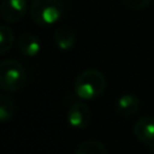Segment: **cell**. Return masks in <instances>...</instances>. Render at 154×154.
Here are the masks:
<instances>
[{
	"mask_svg": "<svg viewBox=\"0 0 154 154\" xmlns=\"http://www.w3.org/2000/svg\"><path fill=\"white\" fill-rule=\"evenodd\" d=\"M13 30L6 24L0 25V54H5L7 51H10L13 45Z\"/></svg>",
	"mask_w": 154,
	"mask_h": 154,
	"instance_id": "cell-12",
	"label": "cell"
},
{
	"mask_svg": "<svg viewBox=\"0 0 154 154\" xmlns=\"http://www.w3.org/2000/svg\"><path fill=\"white\" fill-rule=\"evenodd\" d=\"M150 154H154V146L150 148Z\"/></svg>",
	"mask_w": 154,
	"mask_h": 154,
	"instance_id": "cell-14",
	"label": "cell"
},
{
	"mask_svg": "<svg viewBox=\"0 0 154 154\" xmlns=\"http://www.w3.org/2000/svg\"><path fill=\"white\" fill-rule=\"evenodd\" d=\"M18 49L25 57H35L38 54L41 46L40 40L31 32H24L19 36L18 40Z\"/></svg>",
	"mask_w": 154,
	"mask_h": 154,
	"instance_id": "cell-8",
	"label": "cell"
},
{
	"mask_svg": "<svg viewBox=\"0 0 154 154\" xmlns=\"http://www.w3.org/2000/svg\"><path fill=\"white\" fill-rule=\"evenodd\" d=\"M107 87L106 77L99 70L82 71L75 79L73 89L81 100H94L103 94Z\"/></svg>",
	"mask_w": 154,
	"mask_h": 154,
	"instance_id": "cell-1",
	"label": "cell"
},
{
	"mask_svg": "<svg viewBox=\"0 0 154 154\" xmlns=\"http://www.w3.org/2000/svg\"><path fill=\"white\" fill-rule=\"evenodd\" d=\"M75 154H107V149L97 140H87L76 148Z\"/></svg>",
	"mask_w": 154,
	"mask_h": 154,
	"instance_id": "cell-10",
	"label": "cell"
},
{
	"mask_svg": "<svg viewBox=\"0 0 154 154\" xmlns=\"http://www.w3.org/2000/svg\"><path fill=\"white\" fill-rule=\"evenodd\" d=\"M14 112H16V106L13 100L7 95L1 94L0 95V120L2 123L10 122L14 116Z\"/></svg>",
	"mask_w": 154,
	"mask_h": 154,
	"instance_id": "cell-11",
	"label": "cell"
},
{
	"mask_svg": "<svg viewBox=\"0 0 154 154\" xmlns=\"http://www.w3.org/2000/svg\"><path fill=\"white\" fill-rule=\"evenodd\" d=\"M28 79L25 67L14 59H6L0 64V87L5 91L22 89Z\"/></svg>",
	"mask_w": 154,
	"mask_h": 154,
	"instance_id": "cell-3",
	"label": "cell"
},
{
	"mask_svg": "<svg viewBox=\"0 0 154 154\" xmlns=\"http://www.w3.org/2000/svg\"><path fill=\"white\" fill-rule=\"evenodd\" d=\"M28 10L26 0H2L0 5L1 18L7 23L20 20Z\"/></svg>",
	"mask_w": 154,
	"mask_h": 154,
	"instance_id": "cell-4",
	"label": "cell"
},
{
	"mask_svg": "<svg viewBox=\"0 0 154 154\" xmlns=\"http://www.w3.org/2000/svg\"><path fill=\"white\" fill-rule=\"evenodd\" d=\"M140 100L132 94L122 95L116 102V112L122 117H131L138 112Z\"/></svg>",
	"mask_w": 154,
	"mask_h": 154,
	"instance_id": "cell-7",
	"label": "cell"
},
{
	"mask_svg": "<svg viewBox=\"0 0 154 154\" xmlns=\"http://www.w3.org/2000/svg\"><path fill=\"white\" fill-rule=\"evenodd\" d=\"M123 4L130 10H142L150 4V0H122Z\"/></svg>",
	"mask_w": 154,
	"mask_h": 154,
	"instance_id": "cell-13",
	"label": "cell"
},
{
	"mask_svg": "<svg viewBox=\"0 0 154 154\" xmlns=\"http://www.w3.org/2000/svg\"><path fill=\"white\" fill-rule=\"evenodd\" d=\"M64 11V0H31L29 5L30 18L40 25L54 24L63 17Z\"/></svg>",
	"mask_w": 154,
	"mask_h": 154,
	"instance_id": "cell-2",
	"label": "cell"
},
{
	"mask_svg": "<svg viewBox=\"0 0 154 154\" xmlns=\"http://www.w3.org/2000/svg\"><path fill=\"white\" fill-rule=\"evenodd\" d=\"M54 41L60 49L67 51L75 45L76 34L69 26H60L57 29V31L54 34Z\"/></svg>",
	"mask_w": 154,
	"mask_h": 154,
	"instance_id": "cell-9",
	"label": "cell"
},
{
	"mask_svg": "<svg viewBox=\"0 0 154 154\" xmlns=\"http://www.w3.org/2000/svg\"><path fill=\"white\" fill-rule=\"evenodd\" d=\"M132 131L140 142L149 147L154 146V117L146 116L140 118L134 124Z\"/></svg>",
	"mask_w": 154,
	"mask_h": 154,
	"instance_id": "cell-6",
	"label": "cell"
},
{
	"mask_svg": "<svg viewBox=\"0 0 154 154\" xmlns=\"http://www.w3.org/2000/svg\"><path fill=\"white\" fill-rule=\"evenodd\" d=\"M90 108L84 102H75L67 111V122L73 129H84L90 123Z\"/></svg>",
	"mask_w": 154,
	"mask_h": 154,
	"instance_id": "cell-5",
	"label": "cell"
}]
</instances>
